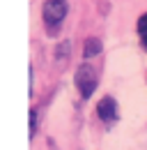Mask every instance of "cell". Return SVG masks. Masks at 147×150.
Segmentation results:
<instances>
[{
  "label": "cell",
  "mask_w": 147,
  "mask_h": 150,
  "mask_svg": "<svg viewBox=\"0 0 147 150\" xmlns=\"http://www.w3.org/2000/svg\"><path fill=\"white\" fill-rule=\"evenodd\" d=\"M67 12H69V5H67V0H44L41 16H44V23L48 25V33H51V35H53L55 28L60 30V23L64 21Z\"/></svg>",
  "instance_id": "6da1fadb"
},
{
  "label": "cell",
  "mask_w": 147,
  "mask_h": 150,
  "mask_svg": "<svg viewBox=\"0 0 147 150\" xmlns=\"http://www.w3.org/2000/svg\"><path fill=\"white\" fill-rule=\"evenodd\" d=\"M76 88L83 99H90L92 93L97 90V72L90 62H83L78 69H76Z\"/></svg>",
  "instance_id": "7a4b0ae2"
},
{
  "label": "cell",
  "mask_w": 147,
  "mask_h": 150,
  "mask_svg": "<svg viewBox=\"0 0 147 150\" xmlns=\"http://www.w3.org/2000/svg\"><path fill=\"white\" fill-rule=\"evenodd\" d=\"M97 115L104 120V122H113L115 118H117V102L106 95L104 99H99V104H97Z\"/></svg>",
  "instance_id": "3957f363"
},
{
  "label": "cell",
  "mask_w": 147,
  "mask_h": 150,
  "mask_svg": "<svg viewBox=\"0 0 147 150\" xmlns=\"http://www.w3.org/2000/svg\"><path fill=\"white\" fill-rule=\"evenodd\" d=\"M99 53H101V39L90 37L88 42H85V46H83V58L88 60V58H92V56H99Z\"/></svg>",
  "instance_id": "277c9868"
},
{
  "label": "cell",
  "mask_w": 147,
  "mask_h": 150,
  "mask_svg": "<svg viewBox=\"0 0 147 150\" xmlns=\"http://www.w3.org/2000/svg\"><path fill=\"white\" fill-rule=\"evenodd\" d=\"M69 44H71V42H62V44L55 49V58H57V60H64V58H67V53H69Z\"/></svg>",
  "instance_id": "5b68a950"
},
{
  "label": "cell",
  "mask_w": 147,
  "mask_h": 150,
  "mask_svg": "<svg viewBox=\"0 0 147 150\" xmlns=\"http://www.w3.org/2000/svg\"><path fill=\"white\" fill-rule=\"evenodd\" d=\"M37 120H39V118H37V111L30 109V139L37 136Z\"/></svg>",
  "instance_id": "8992f818"
},
{
  "label": "cell",
  "mask_w": 147,
  "mask_h": 150,
  "mask_svg": "<svg viewBox=\"0 0 147 150\" xmlns=\"http://www.w3.org/2000/svg\"><path fill=\"white\" fill-rule=\"evenodd\" d=\"M136 30L140 33V35H147V12L138 19V23H136Z\"/></svg>",
  "instance_id": "52a82bcc"
},
{
  "label": "cell",
  "mask_w": 147,
  "mask_h": 150,
  "mask_svg": "<svg viewBox=\"0 0 147 150\" xmlns=\"http://www.w3.org/2000/svg\"><path fill=\"white\" fill-rule=\"evenodd\" d=\"M143 46H145V51H147V35H145V39H143Z\"/></svg>",
  "instance_id": "ba28073f"
}]
</instances>
